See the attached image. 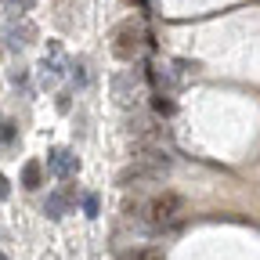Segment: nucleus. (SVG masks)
Returning a JSON list of instances; mask_svg holds the SVG:
<instances>
[{
	"mask_svg": "<svg viewBox=\"0 0 260 260\" xmlns=\"http://www.w3.org/2000/svg\"><path fill=\"white\" fill-rule=\"evenodd\" d=\"M69 203H73V188L65 184L61 191H51V195H47V206H44V210H47V217H51V220H58V217H65Z\"/></svg>",
	"mask_w": 260,
	"mask_h": 260,
	"instance_id": "5",
	"label": "nucleus"
},
{
	"mask_svg": "<svg viewBox=\"0 0 260 260\" xmlns=\"http://www.w3.org/2000/svg\"><path fill=\"white\" fill-rule=\"evenodd\" d=\"M184 213H188L184 195H177V191H162V195H155V199L148 203L145 220H148L152 232H170V228H177V224L184 220Z\"/></svg>",
	"mask_w": 260,
	"mask_h": 260,
	"instance_id": "1",
	"label": "nucleus"
},
{
	"mask_svg": "<svg viewBox=\"0 0 260 260\" xmlns=\"http://www.w3.org/2000/svg\"><path fill=\"white\" fill-rule=\"evenodd\" d=\"M40 69H44V80H47V83L58 80V76L65 73V51H61L58 40L47 44V54H44V61H40Z\"/></svg>",
	"mask_w": 260,
	"mask_h": 260,
	"instance_id": "4",
	"label": "nucleus"
},
{
	"mask_svg": "<svg viewBox=\"0 0 260 260\" xmlns=\"http://www.w3.org/2000/svg\"><path fill=\"white\" fill-rule=\"evenodd\" d=\"M22 184H25L29 191H37V188L44 184V167H40L37 159H29L25 167H22Z\"/></svg>",
	"mask_w": 260,
	"mask_h": 260,
	"instance_id": "7",
	"label": "nucleus"
},
{
	"mask_svg": "<svg viewBox=\"0 0 260 260\" xmlns=\"http://www.w3.org/2000/svg\"><path fill=\"white\" fill-rule=\"evenodd\" d=\"M138 4H141V8H145V0H138Z\"/></svg>",
	"mask_w": 260,
	"mask_h": 260,
	"instance_id": "17",
	"label": "nucleus"
},
{
	"mask_svg": "<svg viewBox=\"0 0 260 260\" xmlns=\"http://www.w3.org/2000/svg\"><path fill=\"white\" fill-rule=\"evenodd\" d=\"M8 4H11L15 11H32V8H37V0H8Z\"/></svg>",
	"mask_w": 260,
	"mask_h": 260,
	"instance_id": "13",
	"label": "nucleus"
},
{
	"mask_svg": "<svg viewBox=\"0 0 260 260\" xmlns=\"http://www.w3.org/2000/svg\"><path fill=\"white\" fill-rule=\"evenodd\" d=\"M148 37H145V25L134 22V18H123L116 29H112V54L119 61H134L141 51H145Z\"/></svg>",
	"mask_w": 260,
	"mask_h": 260,
	"instance_id": "2",
	"label": "nucleus"
},
{
	"mask_svg": "<svg viewBox=\"0 0 260 260\" xmlns=\"http://www.w3.org/2000/svg\"><path fill=\"white\" fill-rule=\"evenodd\" d=\"M47 170H51L58 181H69V177L80 170V159H76L69 148H51V152H47Z\"/></svg>",
	"mask_w": 260,
	"mask_h": 260,
	"instance_id": "3",
	"label": "nucleus"
},
{
	"mask_svg": "<svg viewBox=\"0 0 260 260\" xmlns=\"http://www.w3.org/2000/svg\"><path fill=\"white\" fill-rule=\"evenodd\" d=\"M138 76L134 73H123L116 76V98H119V105H130V102H138Z\"/></svg>",
	"mask_w": 260,
	"mask_h": 260,
	"instance_id": "6",
	"label": "nucleus"
},
{
	"mask_svg": "<svg viewBox=\"0 0 260 260\" xmlns=\"http://www.w3.org/2000/svg\"><path fill=\"white\" fill-rule=\"evenodd\" d=\"M73 80H76V87H87V58H76V65H73Z\"/></svg>",
	"mask_w": 260,
	"mask_h": 260,
	"instance_id": "10",
	"label": "nucleus"
},
{
	"mask_svg": "<svg viewBox=\"0 0 260 260\" xmlns=\"http://www.w3.org/2000/svg\"><path fill=\"white\" fill-rule=\"evenodd\" d=\"M119 260H141V256H138V253H126V256H119Z\"/></svg>",
	"mask_w": 260,
	"mask_h": 260,
	"instance_id": "15",
	"label": "nucleus"
},
{
	"mask_svg": "<svg viewBox=\"0 0 260 260\" xmlns=\"http://www.w3.org/2000/svg\"><path fill=\"white\" fill-rule=\"evenodd\" d=\"M83 210L87 217H98V195H83Z\"/></svg>",
	"mask_w": 260,
	"mask_h": 260,
	"instance_id": "11",
	"label": "nucleus"
},
{
	"mask_svg": "<svg viewBox=\"0 0 260 260\" xmlns=\"http://www.w3.org/2000/svg\"><path fill=\"white\" fill-rule=\"evenodd\" d=\"M15 130H18V126H15L11 119H0V145H11V141H15Z\"/></svg>",
	"mask_w": 260,
	"mask_h": 260,
	"instance_id": "9",
	"label": "nucleus"
},
{
	"mask_svg": "<svg viewBox=\"0 0 260 260\" xmlns=\"http://www.w3.org/2000/svg\"><path fill=\"white\" fill-rule=\"evenodd\" d=\"M0 260H8V253H4V249H0Z\"/></svg>",
	"mask_w": 260,
	"mask_h": 260,
	"instance_id": "16",
	"label": "nucleus"
},
{
	"mask_svg": "<svg viewBox=\"0 0 260 260\" xmlns=\"http://www.w3.org/2000/svg\"><path fill=\"white\" fill-rule=\"evenodd\" d=\"M11 83H15V87H29V73H25V69H15V73H11Z\"/></svg>",
	"mask_w": 260,
	"mask_h": 260,
	"instance_id": "12",
	"label": "nucleus"
},
{
	"mask_svg": "<svg viewBox=\"0 0 260 260\" xmlns=\"http://www.w3.org/2000/svg\"><path fill=\"white\" fill-rule=\"evenodd\" d=\"M152 109L159 112V116H174V102L167 94H152Z\"/></svg>",
	"mask_w": 260,
	"mask_h": 260,
	"instance_id": "8",
	"label": "nucleus"
},
{
	"mask_svg": "<svg viewBox=\"0 0 260 260\" xmlns=\"http://www.w3.org/2000/svg\"><path fill=\"white\" fill-rule=\"evenodd\" d=\"M8 191H11V184H8V177H0V199H8Z\"/></svg>",
	"mask_w": 260,
	"mask_h": 260,
	"instance_id": "14",
	"label": "nucleus"
}]
</instances>
